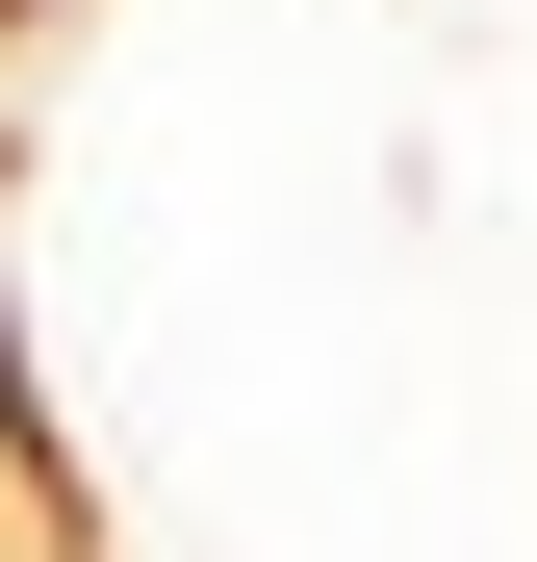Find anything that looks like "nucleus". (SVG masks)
<instances>
[{"label": "nucleus", "mask_w": 537, "mask_h": 562, "mask_svg": "<svg viewBox=\"0 0 537 562\" xmlns=\"http://www.w3.org/2000/svg\"><path fill=\"white\" fill-rule=\"evenodd\" d=\"M0 562H26V512H0Z\"/></svg>", "instance_id": "1"}]
</instances>
